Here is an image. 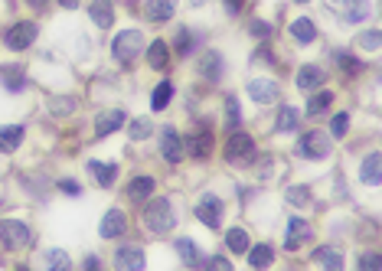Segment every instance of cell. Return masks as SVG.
Returning <instances> with one entry per match:
<instances>
[{
    "label": "cell",
    "mask_w": 382,
    "mask_h": 271,
    "mask_svg": "<svg viewBox=\"0 0 382 271\" xmlns=\"http://www.w3.org/2000/svg\"><path fill=\"white\" fill-rule=\"evenodd\" d=\"M88 174L95 176V183L102 186H111L118 176V167L115 163H102V161H88Z\"/></svg>",
    "instance_id": "ac0fdd59"
},
{
    "label": "cell",
    "mask_w": 382,
    "mask_h": 271,
    "mask_svg": "<svg viewBox=\"0 0 382 271\" xmlns=\"http://www.w3.org/2000/svg\"><path fill=\"white\" fill-rule=\"evenodd\" d=\"M121 124H125V111H105V115L95 121V134L98 138H108V134L118 131Z\"/></svg>",
    "instance_id": "ffe728a7"
},
{
    "label": "cell",
    "mask_w": 382,
    "mask_h": 271,
    "mask_svg": "<svg viewBox=\"0 0 382 271\" xmlns=\"http://www.w3.org/2000/svg\"><path fill=\"white\" fill-rule=\"evenodd\" d=\"M379 265H382V261H379V255H372V252H369V255H360V268L376 271V268H379Z\"/></svg>",
    "instance_id": "60d3db41"
},
{
    "label": "cell",
    "mask_w": 382,
    "mask_h": 271,
    "mask_svg": "<svg viewBox=\"0 0 382 271\" xmlns=\"http://www.w3.org/2000/svg\"><path fill=\"white\" fill-rule=\"evenodd\" d=\"M297 3H308V0H297Z\"/></svg>",
    "instance_id": "f5cc1de1"
},
{
    "label": "cell",
    "mask_w": 382,
    "mask_h": 271,
    "mask_svg": "<svg viewBox=\"0 0 382 271\" xmlns=\"http://www.w3.org/2000/svg\"><path fill=\"white\" fill-rule=\"evenodd\" d=\"M360 180L366 186H376L379 183V154L372 151V154H366V161H363V174H360Z\"/></svg>",
    "instance_id": "7402d4cb"
},
{
    "label": "cell",
    "mask_w": 382,
    "mask_h": 271,
    "mask_svg": "<svg viewBox=\"0 0 382 271\" xmlns=\"http://www.w3.org/2000/svg\"><path fill=\"white\" fill-rule=\"evenodd\" d=\"M59 3H63L65 10H75V7H79V0H59Z\"/></svg>",
    "instance_id": "c3c4849f"
},
{
    "label": "cell",
    "mask_w": 382,
    "mask_h": 271,
    "mask_svg": "<svg viewBox=\"0 0 382 271\" xmlns=\"http://www.w3.org/2000/svg\"><path fill=\"white\" fill-rule=\"evenodd\" d=\"M330 138L324 134V131H308L304 138H301V144H297V151L304 154V157H310V161H324L330 154Z\"/></svg>",
    "instance_id": "5b68a950"
},
{
    "label": "cell",
    "mask_w": 382,
    "mask_h": 271,
    "mask_svg": "<svg viewBox=\"0 0 382 271\" xmlns=\"http://www.w3.org/2000/svg\"><path fill=\"white\" fill-rule=\"evenodd\" d=\"M160 138H164V141H160V154H164V161H167V163H180L183 161V138L177 134V128H164Z\"/></svg>",
    "instance_id": "30bf717a"
},
{
    "label": "cell",
    "mask_w": 382,
    "mask_h": 271,
    "mask_svg": "<svg viewBox=\"0 0 382 271\" xmlns=\"http://www.w3.org/2000/svg\"><path fill=\"white\" fill-rule=\"evenodd\" d=\"M310 239V226H308V219H291L287 222V236H285V249L287 252H294V249H301L304 242Z\"/></svg>",
    "instance_id": "7c38bea8"
},
{
    "label": "cell",
    "mask_w": 382,
    "mask_h": 271,
    "mask_svg": "<svg viewBox=\"0 0 382 271\" xmlns=\"http://www.w3.org/2000/svg\"><path fill=\"white\" fill-rule=\"evenodd\" d=\"M202 265H206V268H212V271H232L229 258H223V255H216V258H206Z\"/></svg>",
    "instance_id": "f35d334b"
},
{
    "label": "cell",
    "mask_w": 382,
    "mask_h": 271,
    "mask_svg": "<svg viewBox=\"0 0 382 271\" xmlns=\"http://www.w3.org/2000/svg\"><path fill=\"white\" fill-rule=\"evenodd\" d=\"M196 219L206 222L209 229H219V219H223V199L212 193H202V199L196 203Z\"/></svg>",
    "instance_id": "ba28073f"
},
{
    "label": "cell",
    "mask_w": 382,
    "mask_h": 271,
    "mask_svg": "<svg viewBox=\"0 0 382 271\" xmlns=\"http://www.w3.org/2000/svg\"><path fill=\"white\" fill-rule=\"evenodd\" d=\"M285 199L291 203V206H308V203H310V190H308V186H291V190L285 193Z\"/></svg>",
    "instance_id": "836d02e7"
},
{
    "label": "cell",
    "mask_w": 382,
    "mask_h": 271,
    "mask_svg": "<svg viewBox=\"0 0 382 271\" xmlns=\"http://www.w3.org/2000/svg\"><path fill=\"white\" fill-rule=\"evenodd\" d=\"M333 59H337V65L343 69V72H347V76H356V72H363V63L356 59V56H350V53H337Z\"/></svg>",
    "instance_id": "d6a6232c"
},
{
    "label": "cell",
    "mask_w": 382,
    "mask_h": 271,
    "mask_svg": "<svg viewBox=\"0 0 382 271\" xmlns=\"http://www.w3.org/2000/svg\"><path fill=\"white\" fill-rule=\"evenodd\" d=\"M366 49H379V30H369V33H363V40H360Z\"/></svg>",
    "instance_id": "b9f144b4"
},
{
    "label": "cell",
    "mask_w": 382,
    "mask_h": 271,
    "mask_svg": "<svg viewBox=\"0 0 382 271\" xmlns=\"http://www.w3.org/2000/svg\"><path fill=\"white\" fill-rule=\"evenodd\" d=\"M170 95H173V85H170V82H160V85L154 88L150 108H154V111H164V108H167V101H170Z\"/></svg>",
    "instance_id": "4dcf8cb0"
},
{
    "label": "cell",
    "mask_w": 382,
    "mask_h": 271,
    "mask_svg": "<svg viewBox=\"0 0 382 271\" xmlns=\"http://www.w3.org/2000/svg\"><path fill=\"white\" fill-rule=\"evenodd\" d=\"M275 261V249L271 245H255L252 252H248V265L252 268H268Z\"/></svg>",
    "instance_id": "d4e9b609"
},
{
    "label": "cell",
    "mask_w": 382,
    "mask_h": 271,
    "mask_svg": "<svg viewBox=\"0 0 382 271\" xmlns=\"http://www.w3.org/2000/svg\"><path fill=\"white\" fill-rule=\"evenodd\" d=\"M150 131H154V124H150L148 118H138V121H131V128H127V134H131V141H144Z\"/></svg>",
    "instance_id": "e575fe53"
},
{
    "label": "cell",
    "mask_w": 382,
    "mask_h": 271,
    "mask_svg": "<svg viewBox=\"0 0 382 271\" xmlns=\"http://www.w3.org/2000/svg\"><path fill=\"white\" fill-rule=\"evenodd\" d=\"M177 13V0H148L144 3V17H148L150 23H164L170 20Z\"/></svg>",
    "instance_id": "5bb4252c"
},
{
    "label": "cell",
    "mask_w": 382,
    "mask_h": 271,
    "mask_svg": "<svg viewBox=\"0 0 382 271\" xmlns=\"http://www.w3.org/2000/svg\"><path fill=\"white\" fill-rule=\"evenodd\" d=\"M225 161L232 163H252L255 161V141L242 131H232L225 141Z\"/></svg>",
    "instance_id": "277c9868"
},
{
    "label": "cell",
    "mask_w": 382,
    "mask_h": 271,
    "mask_svg": "<svg viewBox=\"0 0 382 271\" xmlns=\"http://www.w3.org/2000/svg\"><path fill=\"white\" fill-rule=\"evenodd\" d=\"M150 193H154V180H150V176H134V180L127 183V196H131V199H148Z\"/></svg>",
    "instance_id": "cb8c5ba5"
},
{
    "label": "cell",
    "mask_w": 382,
    "mask_h": 271,
    "mask_svg": "<svg viewBox=\"0 0 382 271\" xmlns=\"http://www.w3.org/2000/svg\"><path fill=\"white\" fill-rule=\"evenodd\" d=\"M177 255H180L183 265H190V268L202 265V255L196 252V242H193V239H180V242H177Z\"/></svg>",
    "instance_id": "603a6c76"
},
{
    "label": "cell",
    "mask_w": 382,
    "mask_h": 271,
    "mask_svg": "<svg viewBox=\"0 0 382 271\" xmlns=\"http://www.w3.org/2000/svg\"><path fill=\"white\" fill-rule=\"evenodd\" d=\"M193 43H196V40H193L190 30H180V33H177V53H190Z\"/></svg>",
    "instance_id": "74e56055"
},
{
    "label": "cell",
    "mask_w": 382,
    "mask_h": 271,
    "mask_svg": "<svg viewBox=\"0 0 382 271\" xmlns=\"http://www.w3.org/2000/svg\"><path fill=\"white\" fill-rule=\"evenodd\" d=\"M53 108L56 111H69V108H75V101H69V98H65V101H53Z\"/></svg>",
    "instance_id": "bcb514c9"
},
{
    "label": "cell",
    "mask_w": 382,
    "mask_h": 271,
    "mask_svg": "<svg viewBox=\"0 0 382 271\" xmlns=\"http://www.w3.org/2000/svg\"><path fill=\"white\" fill-rule=\"evenodd\" d=\"M209 151H212V134L209 131H196L190 138V154L196 161H202V157H209Z\"/></svg>",
    "instance_id": "44dd1931"
},
{
    "label": "cell",
    "mask_w": 382,
    "mask_h": 271,
    "mask_svg": "<svg viewBox=\"0 0 382 271\" xmlns=\"http://www.w3.org/2000/svg\"><path fill=\"white\" fill-rule=\"evenodd\" d=\"M144 226L154 232V236H164L170 229L177 226V213H173V203H170L167 196H154L144 209Z\"/></svg>",
    "instance_id": "6da1fadb"
},
{
    "label": "cell",
    "mask_w": 382,
    "mask_h": 271,
    "mask_svg": "<svg viewBox=\"0 0 382 271\" xmlns=\"http://www.w3.org/2000/svg\"><path fill=\"white\" fill-rule=\"evenodd\" d=\"M330 3H343V0H330Z\"/></svg>",
    "instance_id": "816d5d0a"
},
{
    "label": "cell",
    "mask_w": 382,
    "mask_h": 271,
    "mask_svg": "<svg viewBox=\"0 0 382 271\" xmlns=\"http://www.w3.org/2000/svg\"><path fill=\"white\" fill-rule=\"evenodd\" d=\"M202 76L209 79V82H216V79L223 76V56H219V53H206V56H202Z\"/></svg>",
    "instance_id": "4316f807"
},
{
    "label": "cell",
    "mask_w": 382,
    "mask_h": 271,
    "mask_svg": "<svg viewBox=\"0 0 382 271\" xmlns=\"http://www.w3.org/2000/svg\"><path fill=\"white\" fill-rule=\"evenodd\" d=\"M223 3L229 13H242V7H245V0H223Z\"/></svg>",
    "instance_id": "ee69618b"
},
{
    "label": "cell",
    "mask_w": 382,
    "mask_h": 271,
    "mask_svg": "<svg viewBox=\"0 0 382 271\" xmlns=\"http://www.w3.org/2000/svg\"><path fill=\"white\" fill-rule=\"evenodd\" d=\"M23 144V128L20 124H10V128H0V154H13L20 151Z\"/></svg>",
    "instance_id": "9a60e30c"
},
{
    "label": "cell",
    "mask_w": 382,
    "mask_h": 271,
    "mask_svg": "<svg viewBox=\"0 0 382 271\" xmlns=\"http://www.w3.org/2000/svg\"><path fill=\"white\" fill-rule=\"evenodd\" d=\"M42 261H46V268H53V271H69L72 268V258H69L65 252H59V249H49Z\"/></svg>",
    "instance_id": "f1b7e54d"
},
{
    "label": "cell",
    "mask_w": 382,
    "mask_h": 271,
    "mask_svg": "<svg viewBox=\"0 0 382 271\" xmlns=\"http://www.w3.org/2000/svg\"><path fill=\"white\" fill-rule=\"evenodd\" d=\"M314 261H320V265H327L330 271H343V255H340L337 249H327V245L314 252Z\"/></svg>",
    "instance_id": "484cf974"
},
{
    "label": "cell",
    "mask_w": 382,
    "mask_h": 271,
    "mask_svg": "<svg viewBox=\"0 0 382 271\" xmlns=\"http://www.w3.org/2000/svg\"><path fill=\"white\" fill-rule=\"evenodd\" d=\"M252 33H258V40H265V36H268V23L255 20V23H252Z\"/></svg>",
    "instance_id": "f6af8a7d"
},
{
    "label": "cell",
    "mask_w": 382,
    "mask_h": 271,
    "mask_svg": "<svg viewBox=\"0 0 382 271\" xmlns=\"http://www.w3.org/2000/svg\"><path fill=\"white\" fill-rule=\"evenodd\" d=\"M297 124H301V111H297V108L285 105V108L278 111V131H294Z\"/></svg>",
    "instance_id": "f546056e"
},
{
    "label": "cell",
    "mask_w": 382,
    "mask_h": 271,
    "mask_svg": "<svg viewBox=\"0 0 382 271\" xmlns=\"http://www.w3.org/2000/svg\"><path fill=\"white\" fill-rule=\"evenodd\" d=\"M347 131H350V115H347V111L333 115V121H330V134H333V138H343Z\"/></svg>",
    "instance_id": "d590c367"
},
{
    "label": "cell",
    "mask_w": 382,
    "mask_h": 271,
    "mask_svg": "<svg viewBox=\"0 0 382 271\" xmlns=\"http://www.w3.org/2000/svg\"><path fill=\"white\" fill-rule=\"evenodd\" d=\"M324 79H327V72L317 69V65H304V69H297V88H301L304 95L317 92V88L324 85Z\"/></svg>",
    "instance_id": "4fadbf2b"
},
{
    "label": "cell",
    "mask_w": 382,
    "mask_h": 271,
    "mask_svg": "<svg viewBox=\"0 0 382 271\" xmlns=\"http://www.w3.org/2000/svg\"><path fill=\"white\" fill-rule=\"evenodd\" d=\"M59 190L65 196H82V183L79 180H59Z\"/></svg>",
    "instance_id": "ab89813d"
},
{
    "label": "cell",
    "mask_w": 382,
    "mask_h": 271,
    "mask_svg": "<svg viewBox=\"0 0 382 271\" xmlns=\"http://www.w3.org/2000/svg\"><path fill=\"white\" fill-rule=\"evenodd\" d=\"M36 23H30V20H23V23H17V26H10L7 30V49H13V53H20V49H30L33 46V40H36Z\"/></svg>",
    "instance_id": "8992f818"
},
{
    "label": "cell",
    "mask_w": 382,
    "mask_h": 271,
    "mask_svg": "<svg viewBox=\"0 0 382 271\" xmlns=\"http://www.w3.org/2000/svg\"><path fill=\"white\" fill-rule=\"evenodd\" d=\"M190 3H193V7H200V3H206V0H190Z\"/></svg>",
    "instance_id": "f907efd6"
},
{
    "label": "cell",
    "mask_w": 382,
    "mask_h": 271,
    "mask_svg": "<svg viewBox=\"0 0 382 271\" xmlns=\"http://www.w3.org/2000/svg\"><path fill=\"white\" fill-rule=\"evenodd\" d=\"M144 265H148V258H144V252L134 249V245H121V249L115 252V268H121V271H144Z\"/></svg>",
    "instance_id": "9c48e42d"
},
{
    "label": "cell",
    "mask_w": 382,
    "mask_h": 271,
    "mask_svg": "<svg viewBox=\"0 0 382 271\" xmlns=\"http://www.w3.org/2000/svg\"><path fill=\"white\" fill-rule=\"evenodd\" d=\"M26 3H33L36 10H42V7H46V0H26Z\"/></svg>",
    "instance_id": "681fc988"
},
{
    "label": "cell",
    "mask_w": 382,
    "mask_h": 271,
    "mask_svg": "<svg viewBox=\"0 0 382 271\" xmlns=\"http://www.w3.org/2000/svg\"><path fill=\"white\" fill-rule=\"evenodd\" d=\"M141 49H144V36H141L138 30H125L115 36V43H111V56H115L118 63H134L141 56Z\"/></svg>",
    "instance_id": "7a4b0ae2"
},
{
    "label": "cell",
    "mask_w": 382,
    "mask_h": 271,
    "mask_svg": "<svg viewBox=\"0 0 382 271\" xmlns=\"http://www.w3.org/2000/svg\"><path fill=\"white\" fill-rule=\"evenodd\" d=\"M30 239H33V232L26 222H20V219H0V242L7 249H26Z\"/></svg>",
    "instance_id": "3957f363"
},
{
    "label": "cell",
    "mask_w": 382,
    "mask_h": 271,
    "mask_svg": "<svg viewBox=\"0 0 382 271\" xmlns=\"http://www.w3.org/2000/svg\"><path fill=\"white\" fill-rule=\"evenodd\" d=\"M225 124H229V128H239V101H235V98L225 101Z\"/></svg>",
    "instance_id": "8d00e7d4"
},
{
    "label": "cell",
    "mask_w": 382,
    "mask_h": 271,
    "mask_svg": "<svg viewBox=\"0 0 382 271\" xmlns=\"http://www.w3.org/2000/svg\"><path fill=\"white\" fill-rule=\"evenodd\" d=\"M248 95H252L255 105H275L281 98V85L275 79H252L248 82Z\"/></svg>",
    "instance_id": "52a82bcc"
},
{
    "label": "cell",
    "mask_w": 382,
    "mask_h": 271,
    "mask_svg": "<svg viewBox=\"0 0 382 271\" xmlns=\"http://www.w3.org/2000/svg\"><path fill=\"white\" fill-rule=\"evenodd\" d=\"M85 268H88V271L98 268V258H95V255H88V258H85Z\"/></svg>",
    "instance_id": "7dc6e473"
},
{
    "label": "cell",
    "mask_w": 382,
    "mask_h": 271,
    "mask_svg": "<svg viewBox=\"0 0 382 271\" xmlns=\"http://www.w3.org/2000/svg\"><path fill=\"white\" fill-rule=\"evenodd\" d=\"M127 229V216L121 209H108L105 219H102V226H98V236L102 239H118V236H125Z\"/></svg>",
    "instance_id": "8fae6325"
},
{
    "label": "cell",
    "mask_w": 382,
    "mask_h": 271,
    "mask_svg": "<svg viewBox=\"0 0 382 271\" xmlns=\"http://www.w3.org/2000/svg\"><path fill=\"white\" fill-rule=\"evenodd\" d=\"M148 63H150V69H157V72H164L170 65V53H167V43H164V40H154V43L148 46Z\"/></svg>",
    "instance_id": "e0dca14e"
},
{
    "label": "cell",
    "mask_w": 382,
    "mask_h": 271,
    "mask_svg": "<svg viewBox=\"0 0 382 271\" xmlns=\"http://www.w3.org/2000/svg\"><path fill=\"white\" fill-rule=\"evenodd\" d=\"M330 105H333V92H317V95L308 101V118H317V115H324Z\"/></svg>",
    "instance_id": "83f0119b"
},
{
    "label": "cell",
    "mask_w": 382,
    "mask_h": 271,
    "mask_svg": "<svg viewBox=\"0 0 382 271\" xmlns=\"http://www.w3.org/2000/svg\"><path fill=\"white\" fill-rule=\"evenodd\" d=\"M291 36H294L297 43H314V40H317V23L308 20V17H301V20L291 23Z\"/></svg>",
    "instance_id": "d6986e66"
},
{
    "label": "cell",
    "mask_w": 382,
    "mask_h": 271,
    "mask_svg": "<svg viewBox=\"0 0 382 271\" xmlns=\"http://www.w3.org/2000/svg\"><path fill=\"white\" fill-rule=\"evenodd\" d=\"M225 245L242 255V252H248V236H245L242 229H229V232H225Z\"/></svg>",
    "instance_id": "1f68e13d"
},
{
    "label": "cell",
    "mask_w": 382,
    "mask_h": 271,
    "mask_svg": "<svg viewBox=\"0 0 382 271\" xmlns=\"http://www.w3.org/2000/svg\"><path fill=\"white\" fill-rule=\"evenodd\" d=\"M88 17H92V20H95L102 30H108V26L115 23V10H111V3H108V0H92Z\"/></svg>",
    "instance_id": "2e32d148"
},
{
    "label": "cell",
    "mask_w": 382,
    "mask_h": 271,
    "mask_svg": "<svg viewBox=\"0 0 382 271\" xmlns=\"http://www.w3.org/2000/svg\"><path fill=\"white\" fill-rule=\"evenodd\" d=\"M3 79H7V92H20V88H23V79H20V76H13V72H7V76H3Z\"/></svg>",
    "instance_id": "7bdbcfd3"
}]
</instances>
